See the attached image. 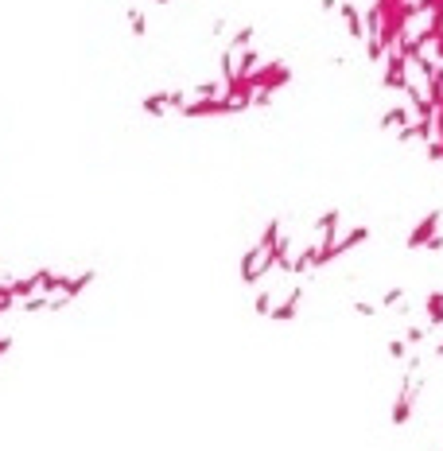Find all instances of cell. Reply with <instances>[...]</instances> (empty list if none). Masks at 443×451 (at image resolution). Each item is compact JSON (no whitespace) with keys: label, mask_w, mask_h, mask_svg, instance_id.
I'll return each instance as SVG.
<instances>
[{"label":"cell","mask_w":443,"mask_h":451,"mask_svg":"<svg viewBox=\"0 0 443 451\" xmlns=\"http://www.w3.org/2000/svg\"><path fill=\"white\" fill-rule=\"evenodd\" d=\"M249 78H253V86H257V90H273V94H276L280 86L292 82V71H288V62H261V66H257Z\"/></svg>","instance_id":"cell-1"},{"label":"cell","mask_w":443,"mask_h":451,"mask_svg":"<svg viewBox=\"0 0 443 451\" xmlns=\"http://www.w3.org/2000/svg\"><path fill=\"white\" fill-rule=\"evenodd\" d=\"M440 218H443V210H431L428 218H424V222H420L416 230L408 234V249H420V245H428V241L435 238V226H440Z\"/></svg>","instance_id":"cell-2"},{"label":"cell","mask_w":443,"mask_h":451,"mask_svg":"<svg viewBox=\"0 0 443 451\" xmlns=\"http://www.w3.org/2000/svg\"><path fill=\"white\" fill-rule=\"evenodd\" d=\"M338 16H342L350 39H366V16H362L358 4H350V0H346V4H338Z\"/></svg>","instance_id":"cell-3"},{"label":"cell","mask_w":443,"mask_h":451,"mask_svg":"<svg viewBox=\"0 0 443 451\" xmlns=\"http://www.w3.org/2000/svg\"><path fill=\"white\" fill-rule=\"evenodd\" d=\"M300 300H303V288H292L284 304H280V308H273V319H276V323H288L296 311H300Z\"/></svg>","instance_id":"cell-4"},{"label":"cell","mask_w":443,"mask_h":451,"mask_svg":"<svg viewBox=\"0 0 443 451\" xmlns=\"http://www.w3.org/2000/svg\"><path fill=\"white\" fill-rule=\"evenodd\" d=\"M405 125H412V109L405 106H393L381 113V129H405Z\"/></svg>","instance_id":"cell-5"},{"label":"cell","mask_w":443,"mask_h":451,"mask_svg":"<svg viewBox=\"0 0 443 451\" xmlns=\"http://www.w3.org/2000/svg\"><path fill=\"white\" fill-rule=\"evenodd\" d=\"M39 292V276H24V280H12V296L16 300H27Z\"/></svg>","instance_id":"cell-6"},{"label":"cell","mask_w":443,"mask_h":451,"mask_svg":"<svg viewBox=\"0 0 443 451\" xmlns=\"http://www.w3.org/2000/svg\"><path fill=\"white\" fill-rule=\"evenodd\" d=\"M164 109H171V106H168V94H148V97H144V113L164 117Z\"/></svg>","instance_id":"cell-7"},{"label":"cell","mask_w":443,"mask_h":451,"mask_svg":"<svg viewBox=\"0 0 443 451\" xmlns=\"http://www.w3.org/2000/svg\"><path fill=\"white\" fill-rule=\"evenodd\" d=\"M276 241H280V222L273 218V222L264 226V234L257 238V245H261V249H276Z\"/></svg>","instance_id":"cell-8"},{"label":"cell","mask_w":443,"mask_h":451,"mask_svg":"<svg viewBox=\"0 0 443 451\" xmlns=\"http://www.w3.org/2000/svg\"><path fill=\"white\" fill-rule=\"evenodd\" d=\"M257 66H261V55H257L253 47H245V51H241V59H238V71L241 74H253Z\"/></svg>","instance_id":"cell-9"},{"label":"cell","mask_w":443,"mask_h":451,"mask_svg":"<svg viewBox=\"0 0 443 451\" xmlns=\"http://www.w3.org/2000/svg\"><path fill=\"white\" fill-rule=\"evenodd\" d=\"M129 24H132V36H136V39L148 36V20H144L140 8H129Z\"/></svg>","instance_id":"cell-10"},{"label":"cell","mask_w":443,"mask_h":451,"mask_svg":"<svg viewBox=\"0 0 443 451\" xmlns=\"http://www.w3.org/2000/svg\"><path fill=\"white\" fill-rule=\"evenodd\" d=\"M249 43H253V24L238 27V32H233V39H229V47H238V51H245Z\"/></svg>","instance_id":"cell-11"},{"label":"cell","mask_w":443,"mask_h":451,"mask_svg":"<svg viewBox=\"0 0 443 451\" xmlns=\"http://www.w3.org/2000/svg\"><path fill=\"white\" fill-rule=\"evenodd\" d=\"M253 308H257V315H268V311H273V296H268V292H257V304H253Z\"/></svg>","instance_id":"cell-12"},{"label":"cell","mask_w":443,"mask_h":451,"mask_svg":"<svg viewBox=\"0 0 443 451\" xmlns=\"http://www.w3.org/2000/svg\"><path fill=\"white\" fill-rule=\"evenodd\" d=\"M389 354H393V358H405V343H401V339H393V343H389Z\"/></svg>","instance_id":"cell-13"},{"label":"cell","mask_w":443,"mask_h":451,"mask_svg":"<svg viewBox=\"0 0 443 451\" xmlns=\"http://www.w3.org/2000/svg\"><path fill=\"white\" fill-rule=\"evenodd\" d=\"M319 8L323 12H338V0H319Z\"/></svg>","instance_id":"cell-14"},{"label":"cell","mask_w":443,"mask_h":451,"mask_svg":"<svg viewBox=\"0 0 443 451\" xmlns=\"http://www.w3.org/2000/svg\"><path fill=\"white\" fill-rule=\"evenodd\" d=\"M156 4H160V8H164V4H171V0H156Z\"/></svg>","instance_id":"cell-15"}]
</instances>
